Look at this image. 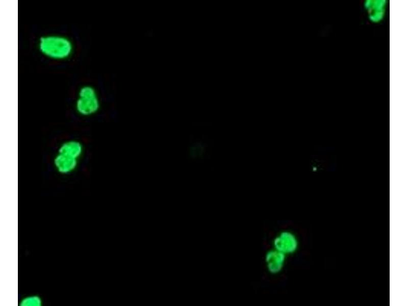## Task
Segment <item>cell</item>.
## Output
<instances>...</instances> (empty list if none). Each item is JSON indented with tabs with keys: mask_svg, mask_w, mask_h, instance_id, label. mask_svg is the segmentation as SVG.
Segmentation results:
<instances>
[{
	"mask_svg": "<svg viewBox=\"0 0 408 306\" xmlns=\"http://www.w3.org/2000/svg\"><path fill=\"white\" fill-rule=\"evenodd\" d=\"M37 45L39 51L43 56L55 61L69 58L73 51L71 40L62 35H43L39 38Z\"/></svg>",
	"mask_w": 408,
	"mask_h": 306,
	"instance_id": "6da1fadb",
	"label": "cell"
},
{
	"mask_svg": "<svg viewBox=\"0 0 408 306\" xmlns=\"http://www.w3.org/2000/svg\"><path fill=\"white\" fill-rule=\"evenodd\" d=\"M100 100L95 89L89 85L81 87L75 101V110L82 116H89L96 113L100 108Z\"/></svg>",
	"mask_w": 408,
	"mask_h": 306,
	"instance_id": "7a4b0ae2",
	"label": "cell"
},
{
	"mask_svg": "<svg viewBox=\"0 0 408 306\" xmlns=\"http://www.w3.org/2000/svg\"><path fill=\"white\" fill-rule=\"evenodd\" d=\"M79 161V159L71 156L57 152L53 159V165L57 172L62 175H67L76 170Z\"/></svg>",
	"mask_w": 408,
	"mask_h": 306,
	"instance_id": "3957f363",
	"label": "cell"
},
{
	"mask_svg": "<svg viewBox=\"0 0 408 306\" xmlns=\"http://www.w3.org/2000/svg\"><path fill=\"white\" fill-rule=\"evenodd\" d=\"M83 152V144L80 141L75 139H70L63 142L57 149V152L67 155L79 160Z\"/></svg>",
	"mask_w": 408,
	"mask_h": 306,
	"instance_id": "277c9868",
	"label": "cell"
},
{
	"mask_svg": "<svg viewBox=\"0 0 408 306\" xmlns=\"http://www.w3.org/2000/svg\"><path fill=\"white\" fill-rule=\"evenodd\" d=\"M42 301L41 298L37 295H33L21 299L19 305H41Z\"/></svg>",
	"mask_w": 408,
	"mask_h": 306,
	"instance_id": "5b68a950",
	"label": "cell"
}]
</instances>
